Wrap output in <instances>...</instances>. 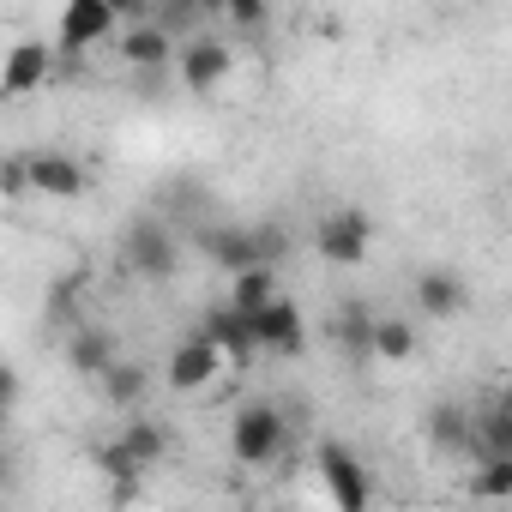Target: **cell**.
Instances as JSON below:
<instances>
[{
  "instance_id": "cell-1",
  "label": "cell",
  "mask_w": 512,
  "mask_h": 512,
  "mask_svg": "<svg viewBox=\"0 0 512 512\" xmlns=\"http://www.w3.org/2000/svg\"><path fill=\"white\" fill-rule=\"evenodd\" d=\"M199 247L223 272H247V266H278L284 260V235L278 229H247V223H211L199 235Z\"/></svg>"
},
{
  "instance_id": "cell-2",
  "label": "cell",
  "mask_w": 512,
  "mask_h": 512,
  "mask_svg": "<svg viewBox=\"0 0 512 512\" xmlns=\"http://www.w3.org/2000/svg\"><path fill=\"white\" fill-rule=\"evenodd\" d=\"M127 19L115 13V0H67L61 7V31H55V49H61V61L67 67H79L103 37H115Z\"/></svg>"
},
{
  "instance_id": "cell-3",
  "label": "cell",
  "mask_w": 512,
  "mask_h": 512,
  "mask_svg": "<svg viewBox=\"0 0 512 512\" xmlns=\"http://www.w3.org/2000/svg\"><path fill=\"white\" fill-rule=\"evenodd\" d=\"M284 446H290L284 410H272V404L235 410V422H229V452H235V464H272V458H284Z\"/></svg>"
},
{
  "instance_id": "cell-4",
  "label": "cell",
  "mask_w": 512,
  "mask_h": 512,
  "mask_svg": "<svg viewBox=\"0 0 512 512\" xmlns=\"http://www.w3.org/2000/svg\"><path fill=\"white\" fill-rule=\"evenodd\" d=\"M314 247H320V260H326V266H362V260H368V247H374V223H368V211H356V205L326 211L320 229H314Z\"/></svg>"
},
{
  "instance_id": "cell-5",
  "label": "cell",
  "mask_w": 512,
  "mask_h": 512,
  "mask_svg": "<svg viewBox=\"0 0 512 512\" xmlns=\"http://www.w3.org/2000/svg\"><path fill=\"white\" fill-rule=\"evenodd\" d=\"M314 464H320V482H326V494L338 500V512H362V506L374 500V482H368L362 458H356L344 440H326V446L314 452Z\"/></svg>"
},
{
  "instance_id": "cell-6",
  "label": "cell",
  "mask_w": 512,
  "mask_h": 512,
  "mask_svg": "<svg viewBox=\"0 0 512 512\" xmlns=\"http://www.w3.org/2000/svg\"><path fill=\"white\" fill-rule=\"evenodd\" d=\"M229 356L205 338V332H193V338H181L175 350H169V362H163V380H169V392H205L211 380H217V368H223Z\"/></svg>"
},
{
  "instance_id": "cell-7",
  "label": "cell",
  "mask_w": 512,
  "mask_h": 512,
  "mask_svg": "<svg viewBox=\"0 0 512 512\" xmlns=\"http://www.w3.org/2000/svg\"><path fill=\"white\" fill-rule=\"evenodd\" d=\"M223 356H229V368H247L253 356H260V332H253V314L247 308H235V302H217L211 314H205V326H199Z\"/></svg>"
},
{
  "instance_id": "cell-8",
  "label": "cell",
  "mask_w": 512,
  "mask_h": 512,
  "mask_svg": "<svg viewBox=\"0 0 512 512\" xmlns=\"http://www.w3.org/2000/svg\"><path fill=\"white\" fill-rule=\"evenodd\" d=\"M175 235L163 229V223H133V235H127V266L139 272V278H151V284H163V278H175Z\"/></svg>"
},
{
  "instance_id": "cell-9",
  "label": "cell",
  "mask_w": 512,
  "mask_h": 512,
  "mask_svg": "<svg viewBox=\"0 0 512 512\" xmlns=\"http://www.w3.org/2000/svg\"><path fill=\"white\" fill-rule=\"evenodd\" d=\"M253 332H260V350H272V356H302V344H308L302 308L290 296H272L260 314H253Z\"/></svg>"
},
{
  "instance_id": "cell-10",
  "label": "cell",
  "mask_w": 512,
  "mask_h": 512,
  "mask_svg": "<svg viewBox=\"0 0 512 512\" xmlns=\"http://www.w3.org/2000/svg\"><path fill=\"white\" fill-rule=\"evenodd\" d=\"M55 67H61V49H49V43H13V55H7V97H31V91H43L49 79H55Z\"/></svg>"
},
{
  "instance_id": "cell-11",
  "label": "cell",
  "mask_w": 512,
  "mask_h": 512,
  "mask_svg": "<svg viewBox=\"0 0 512 512\" xmlns=\"http://www.w3.org/2000/svg\"><path fill=\"white\" fill-rule=\"evenodd\" d=\"M229 73H235L229 43H217V37H193V43L181 49V85H187V91H217Z\"/></svg>"
},
{
  "instance_id": "cell-12",
  "label": "cell",
  "mask_w": 512,
  "mask_h": 512,
  "mask_svg": "<svg viewBox=\"0 0 512 512\" xmlns=\"http://www.w3.org/2000/svg\"><path fill=\"white\" fill-rule=\"evenodd\" d=\"M464 302H470V290H464V278H458V272L434 266V272H422V278H416V308H422L428 320H458V314H464Z\"/></svg>"
},
{
  "instance_id": "cell-13",
  "label": "cell",
  "mask_w": 512,
  "mask_h": 512,
  "mask_svg": "<svg viewBox=\"0 0 512 512\" xmlns=\"http://www.w3.org/2000/svg\"><path fill=\"white\" fill-rule=\"evenodd\" d=\"M31 181H37V193H49V199H79V193H85V163L67 157V151H37V157H31Z\"/></svg>"
},
{
  "instance_id": "cell-14",
  "label": "cell",
  "mask_w": 512,
  "mask_h": 512,
  "mask_svg": "<svg viewBox=\"0 0 512 512\" xmlns=\"http://www.w3.org/2000/svg\"><path fill=\"white\" fill-rule=\"evenodd\" d=\"M121 55H127V67H145V73H157V67L175 55V37H169V25L133 19V25L121 31Z\"/></svg>"
},
{
  "instance_id": "cell-15",
  "label": "cell",
  "mask_w": 512,
  "mask_h": 512,
  "mask_svg": "<svg viewBox=\"0 0 512 512\" xmlns=\"http://www.w3.org/2000/svg\"><path fill=\"white\" fill-rule=\"evenodd\" d=\"M67 368H73V374H85V380H103V374L115 368V344H109V332L79 326V332L67 338Z\"/></svg>"
},
{
  "instance_id": "cell-16",
  "label": "cell",
  "mask_w": 512,
  "mask_h": 512,
  "mask_svg": "<svg viewBox=\"0 0 512 512\" xmlns=\"http://www.w3.org/2000/svg\"><path fill=\"white\" fill-rule=\"evenodd\" d=\"M428 440L440 452H476V416L464 404H434L428 410Z\"/></svg>"
},
{
  "instance_id": "cell-17",
  "label": "cell",
  "mask_w": 512,
  "mask_h": 512,
  "mask_svg": "<svg viewBox=\"0 0 512 512\" xmlns=\"http://www.w3.org/2000/svg\"><path fill=\"white\" fill-rule=\"evenodd\" d=\"M374 320H380V314H368L362 302H344V308L332 314V338L344 344L350 362H368V356H374Z\"/></svg>"
},
{
  "instance_id": "cell-18",
  "label": "cell",
  "mask_w": 512,
  "mask_h": 512,
  "mask_svg": "<svg viewBox=\"0 0 512 512\" xmlns=\"http://www.w3.org/2000/svg\"><path fill=\"white\" fill-rule=\"evenodd\" d=\"M272 296H284V290H278V266H247V272H229V302H235V308L260 314Z\"/></svg>"
},
{
  "instance_id": "cell-19",
  "label": "cell",
  "mask_w": 512,
  "mask_h": 512,
  "mask_svg": "<svg viewBox=\"0 0 512 512\" xmlns=\"http://www.w3.org/2000/svg\"><path fill=\"white\" fill-rule=\"evenodd\" d=\"M476 452H506L512 458V392L476 410Z\"/></svg>"
},
{
  "instance_id": "cell-20",
  "label": "cell",
  "mask_w": 512,
  "mask_h": 512,
  "mask_svg": "<svg viewBox=\"0 0 512 512\" xmlns=\"http://www.w3.org/2000/svg\"><path fill=\"white\" fill-rule=\"evenodd\" d=\"M145 392H151V374H145L139 362H115V368L103 374V398H109L115 410H139Z\"/></svg>"
},
{
  "instance_id": "cell-21",
  "label": "cell",
  "mask_w": 512,
  "mask_h": 512,
  "mask_svg": "<svg viewBox=\"0 0 512 512\" xmlns=\"http://www.w3.org/2000/svg\"><path fill=\"white\" fill-rule=\"evenodd\" d=\"M482 464L470 470V494L476 500H512V458L506 452H476Z\"/></svg>"
},
{
  "instance_id": "cell-22",
  "label": "cell",
  "mask_w": 512,
  "mask_h": 512,
  "mask_svg": "<svg viewBox=\"0 0 512 512\" xmlns=\"http://www.w3.org/2000/svg\"><path fill=\"white\" fill-rule=\"evenodd\" d=\"M374 356L386 362V368H398V362H410L416 356V326L410 320H374Z\"/></svg>"
},
{
  "instance_id": "cell-23",
  "label": "cell",
  "mask_w": 512,
  "mask_h": 512,
  "mask_svg": "<svg viewBox=\"0 0 512 512\" xmlns=\"http://www.w3.org/2000/svg\"><path fill=\"white\" fill-rule=\"evenodd\" d=\"M121 440H127V452H133L145 470H151V464H163V452H169V434H163L151 416H133V422L121 428Z\"/></svg>"
},
{
  "instance_id": "cell-24",
  "label": "cell",
  "mask_w": 512,
  "mask_h": 512,
  "mask_svg": "<svg viewBox=\"0 0 512 512\" xmlns=\"http://www.w3.org/2000/svg\"><path fill=\"white\" fill-rule=\"evenodd\" d=\"M97 470H103L109 482H115V476H145V464H139V458L127 452V440H121V434L97 446Z\"/></svg>"
},
{
  "instance_id": "cell-25",
  "label": "cell",
  "mask_w": 512,
  "mask_h": 512,
  "mask_svg": "<svg viewBox=\"0 0 512 512\" xmlns=\"http://www.w3.org/2000/svg\"><path fill=\"white\" fill-rule=\"evenodd\" d=\"M235 31H266V0H223Z\"/></svg>"
},
{
  "instance_id": "cell-26",
  "label": "cell",
  "mask_w": 512,
  "mask_h": 512,
  "mask_svg": "<svg viewBox=\"0 0 512 512\" xmlns=\"http://www.w3.org/2000/svg\"><path fill=\"white\" fill-rule=\"evenodd\" d=\"M0 187H7L13 199H19L25 187H37V181H31V157H7V169H0Z\"/></svg>"
},
{
  "instance_id": "cell-27",
  "label": "cell",
  "mask_w": 512,
  "mask_h": 512,
  "mask_svg": "<svg viewBox=\"0 0 512 512\" xmlns=\"http://www.w3.org/2000/svg\"><path fill=\"white\" fill-rule=\"evenodd\" d=\"M139 494H145V476H115V482H109V500H115V506H127V500H139Z\"/></svg>"
},
{
  "instance_id": "cell-28",
  "label": "cell",
  "mask_w": 512,
  "mask_h": 512,
  "mask_svg": "<svg viewBox=\"0 0 512 512\" xmlns=\"http://www.w3.org/2000/svg\"><path fill=\"white\" fill-rule=\"evenodd\" d=\"M115 13L133 25V19H145V13H151V0H115Z\"/></svg>"
},
{
  "instance_id": "cell-29",
  "label": "cell",
  "mask_w": 512,
  "mask_h": 512,
  "mask_svg": "<svg viewBox=\"0 0 512 512\" xmlns=\"http://www.w3.org/2000/svg\"><path fill=\"white\" fill-rule=\"evenodd\" d=\"M199 13H223V0H199Z\"/></svg>"
}]
</instances>
